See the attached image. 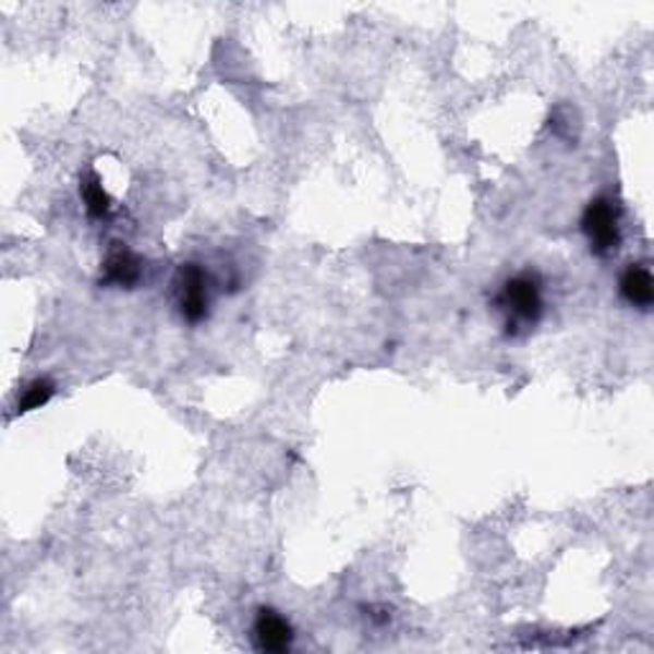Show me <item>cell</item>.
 I'll list each match as a JSON object with an SVG mask.
<instances>
[{
    "instance_id": "7",
    "label": "cell",
    "mask_w": 654,
    "mask_h": 654,
    "mask_svg": "<svg viewBox=\"0 0 654 654\" xmlns=\"http://www.w3.org/2000/svg\"><path fill=\"white\" fill-rule=\"evenodd\" d=\"M80 197L93 220H108L110 215H113V199H110L106 187H102L100 177L95 172H87L80 180Z\"/></svg>"
},
{
    "instance_id": "4",
    "label": "cell",
    "mask_w": 654,
    "mask_h": 654,
    "mask_svg": "<svg viewBox=\"0 0 654 654\" xmlns=\"http://www.w3.org/2000/svg\"><path fill=\"white\" fill-rule=\"evenodd\" d=\"M141 274H144V266H141V258L133 254L129 245L110 243L108 254L100 264V284L133 289L141 281Z\"/></svg>"
},
{
    "instance_id": "1",
    "label": "cell",
    "mask_w": 654,
    "mask_h": 654,
    "mask_svg": "<svg viewBox=\"0 0 654 654\" xmlns=\"http://www.w3.org/2000/svg\"><path fill=\"white\" fill-rule=\"evenodd\" d=\"M496 304L504 312V327L509 336H517L519 330H530L540 323L545 312V296H542V281L537 274L522 271L517 277L504 281Z\"/></svg>"
},
{
    "instance_id": "8",
    "label": "cell",
    "mask_w": 654,
    "mask_h": 654,
    "mask_svg": "<svg viewBox=\"0 0 654 654\" xmlns=\"http://www.w3.org/2000/svg\"><path fill=\"white\" fill-rule=\"evenodd\" d=\"M51 397H55V384H51L49 378H34V382L26 384L24 391L19 393L16 414L36 412V409H41Z\"/></svg>"
},
{
    "instance_id": "5",
    "label": "cell",
    "mask_w": 654,
    "mask_h": 654,
    "mask_svg": "<svg viewBox=\"0 0 654 654\" xmlns=\"http://www.w3.org/2000/svg\"><path fill=\"white\" fill-rule=\"evenodd\" d=\"M254 642L262 652H287L294 642V629L274 608H258L254 621Z\"/></svg>"
},
{
    "instance_id": "3",
    "label": "cell",
    "mask_w": 654,
    "mask_h": 654,
    "mask_svg": "<svg viewBox=\"0 0 654 654\" xmlns=\"http://www.w3.org/2000/svg\"><path fill=\"white\" fill-rule=\"evenodd\" d=\"M174 300L184 323L199 325L210 315V277L195 262L182 264L174 274Z\"/></svg>"
},
{
    "instance_id": "6",
    "label": "cell",
    "mask_w": 654,
    "mask_h": 654,
    "mask_svg": "<svg viewBox=\"0 0 654 654\" xmlns=\"http://www.w3.org/2000/svg\"><path fill=\"white\" fill-rule=\"evenodd\" d=\"M619 292L623 300H627L631 307L639 310H650L654 302V279L646 266L642 264H631L627 266V271L621 274L619 281Z\"/></svg>"
},
{
    "instance_id": "2",
    "label": "cell",
    "mask_w": 654,
    "mask_h": 654,
    "mask_svg": "<svg viewBox=\"0 0 654 654\" xmlns=\"http://www.w3.org/2000/svg\"><path fill=\"white\" fill-rule=\"evenodd\" d=\"M581 230L596 256H611L621 245V207L611 197H593L585 205Z\"/></svg>"
}]
</instances>
